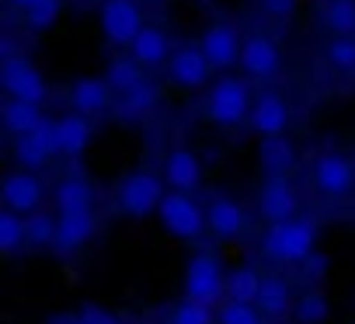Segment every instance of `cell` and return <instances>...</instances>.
I'll list each match as a JSON object with an SVG mask.
<instances>
[{
	"instance_id": "277c9868",
	"label": "cell",
	"mask_w": 355,
	"mask_h": 324,
	"mask_svg": "<svg viewBox=\"0 0 355 324\" xmlns=\"http://www.w3.org/2000/svg\"><path fill=\"white\" fill-rule=\"evenodd\" d=\"M164 196H167L164 192V182L157 175H150V171H132L119 185V206L132 220H143V216L157 213L160 203H164Z\"/></svg>"
},
{
	"instance_id": "4fadbf2b",
	"label": "cell",
	"mask_w": 355,
	"mask_h": 324,
	"mask_svg": "<svg viewBox=\"0 0 355 324\" xmlns=\"http://www.w3.org/2000/svg\"><path fill=\"white\" fill-rule=\"evenodd\" d=\"M251 129H254L261 139L286 136V129H289V101H286L279 91H265L261 98H254Z\"/></svg>"
},
{
	"instance_id": "1f68e13d",
	"label": "cell",
	"mask_w": 355,
	"mask_h": 324,
	"mask_svg": "<svg viewBox=\"0 0 355 324\" xmlns=\"http://www.w3.org/2000/svg\"><path fill=\"white\" fill-rule=\"evenodd\" d=\"M60 11H63V0H39L35 8H28V11H25V25H28V28H35V32H46V28H53V25H56Z\"/></svg>"
},
{
	"instance_id": "52a82bcc",
	"label": "cell",
	"mask_w": 355,
	"mask_h": 324,
	"mask_svg": "<svg viewBox=\"0 0 355 324\" xmlns=\"http://www.w3.org/2000/svg\"><path fill=\"white\" fill-rule=\"evenodd\" d=\"M98 18H101V32L112 46H132L136 35L146 28L136 0H105Z\"/></svg>"
},
{
	"instance_id": "44dd1931",
	"label": "cell",
	"mask_w": 355,
	"mask_h": 324,
	"mask_svg": "<svg viewBox=\"0 0 355 324\" xmlns=\"http://www.w3.org/2000/svg\"><path fill=\"white\" fill-rule=\"evenodd\" d=\"M56 133H60V153L77 157V153H84L87 143H91V119L70 112V115L56 119Z\"/></svg>"
},
{
	"instance_id": "7a4b0ae2",
	"label": "cell",
	"mask_w": 355,
	"mask_h": 324,
	"mask_svg": "<svg viewBox=\"0 0 355 324\" xmlns=\"http://www.w3.org/2000/svg\"><path fill=\"white\" fill-rule=\"evenodd\" d=\"M157 216H160V227L171 237H178V241H199L209 230L206 210L185 192H167L160 210H157Z\"/></svg>"
},
{
	"instance_id": "d6a6232c",
	"label": "cell",
	"mask_w": 355,
	"mask_h": 324,
	"mask_svg": "<svg viewBox=\"0 0 355 324\" xmlns=\"http://www.w3.org/2000/svg\"><path fill=\"white\" fill-rule=\"evenodd\" d=\"M327 63L334 70H345V74H355V39H331L327 49H324Z\"/></svg>"
},
{
	"instance_id": "ba28073f",
	"label": "cell",
	"mask_w": 355,
	"mask_h": 324,
	"mask_svg": "<svg viewBox=\"0 0 355 324\" xmlns=\"http://www.w3.org/2000/svg\"><path fill=\"white\" fill-rule=\"evenodd\" d=\"M296 210H300V196L289 182V175H272L265 178L261 192H258V213L272 223H286V220H296Z\"/></svg>"
},
{
	"instance_id": "d4e9b609",
	"label": "cell",
	"mask_w": 355,
	"mask_h": 324,
	"mask_svg": "<svg viewBox=\"0 0 355 324\" xmlns=\"http://www.w3.org/2000/svg\"><path fill=\"white\" fill-rule=\"evenodd\" d=\"M42 122H46V119H42L39 105H28V101H8V105H4V126H8V133H11L15 139L35 133Z\"/></svg>"
},
{
	"instance_id": "30bf717a",
	"label": "cell",
	"mask_w": 355,
	"mask_h": 324,
	"mask_svg": "<svg viewBox=\"0 0 355 324\" xmlns=\"http://www.w3.org/2000/svg\"><path fill=\"white\" fill-rule=\"evenodd\" d=\"M199 49L206 53V60L213 63V70H230L234 63H241V49H244V39L237 35L234 25L227 22H216L202 32L199 39Z\"/></svg>"
},
{
	"instance_id": "d6986e66",
	"label": "cell",
	"mask_w": 355,
	"mask_h": 324,
	"mask_svg": "<svg viewBox=\"0 0 355 324\" xmlns=\"http://www.w3.org/2000/svg\"><path fill=\"white\" fill-rule=\"evenodd\" d=\"M206 223H209V230H213L220 241H230V237H241V234H244L248 216H244L241 203H234V199H227V196H216V199L206 206Z\"/></svg>"
},
{
	"instance_id": "484cf974",
	"label": "cell",
	"mask_w": 355,
	"mask_h": 324,
	"mask_svg": "<svg viewBox=\"0 0 355 324\" xmlns=\"http://www.w3.org/2000/svg\"><path fill=\"white\" fill-rule=\"evenodd\" d=\"M324 28L334 39H355V0H327L324 4Z\"/></svg>"
},
{
	"instance_id": "cb8c5ba5",
	"label": "cell",
	"mask_w": 355,
	"mask_h": 324,
	"mask_svg": "<svg viewBox=\"0 0 355 324\" xmlns=\"http://www.w3.org/2000/svg\"><path fill=\"white\" fill-rule=\"evenodd\" d=\"M296 164V150L286 136H275V139H261V168L265 175H289V168Z\"/></svg>"
},
{
	"instance_id": "f35d334b",
	"label": "cell",
	"mask_w": 355,
	"mask_h": 324,
	"mask_svg": "<svg viewBox=\"0 0 355 324\" xmlns=\"http://www.w3.org/2000/svg\"><path fill=\"white\" fill-rule=\"evenodd\" d=\"M11 4H15V8H21V11H28V8H35V4H39V0H11Z\"/></svg>"
},
{
	"instance_id": "d590c367",
	"label": "cell",
	"mask_w": 355,
	"mask_h": 324,
	"mask_svg": "<svg viewBox=\"0 0 355 324\" xmlns=\"http://www.w3.org/2000/svg\"><path fill=\"white\" fill-rule=\"evenodd\" d=\"M220 324H261V310L254 303H234V300H227L220 307Z\"/></svg>"
},
{
	"instance_id": "9a60e30c",
	"label": "cell",
	"mask_w": 355,
	"mask_h": 324,
	"mask_svg": "<svg viewBox=\"0 0 355 324\" xmlns=\"http://www.w3.org/2000/svg\"><path fill=\"white\" fill-rule=\"evenodd\" d=\"M241 67H244L248 77L268 80V77H275L282 70V53H279V46L268 35H248L244 49H241Z\"/></svg>"
},
{
	"instance_id": "f1b7e54d",
	"label": "cell",
	"mask_w": 355,
	"mask_h": 324,
	"mask_svg": "<svg viewBox=\"0 0 355 324\" xmlns=\"http://www.w3.org/2000/svg\"><path fill=\"white\" fill-rule=\"evenodd\" d=\"M21 244H28V223H25L21 213L4 210V213H0V251L15 255Z\"/></svg>"
},
{
	"instance_id": "8992f818",
	"label": "cell",
	"mask_w": 355,
	"mask_h": 324,
	"mask_svg": "<svg viewBox=\"0 0 355 324\" xmlns=\"http://www.w3.org/2000/svg\"><path fill=\"white\" fill-rule=\"evenodd\" d=\"M0 84L11 94V101H28V105H42L49 87L46 77L39 74V67L25 56H11L0 63Z\"/></svg>"
},
{
	"instance_id": "f546056e",
	"label": "cell",
	"mask_w": 355,
	"mask_h": 324,
	"mask_svg": "<svg viewBox=\"0 0 355 324\" xmlns=\"http://www.w3.org/2000/svg\"><path fill=\"white\" fill-rule=\"evenodd\" d=\"M157 101H160V91H157L150 80H143L139 87H132L129 94H122L119 108H122L125 115H146V112L157 108Z\"/></svg>"
},
{
	"instance_id": "5bb4252c",
	"label": "cell",
	"mask_w": 355,
	"mask_h": 324,
	"mask_svg": "<svg viewBox=\"0 0 355 324\" xmlns=\"http://www.w3.org/2000/svg\"><path fill=\"white\" fill-rule=\"evenodd\" d=\"M164 182L171 192H185L192 196L199 185H202V164H199V157L196 150L189 146H178L164 157Z\"/></svg>"
},
{
	"instance_id": "603a6c76",
	"label": "cell",
	"mask_w": 355,
	"mask_h": 324,
	"mask_svg": "<svg viewBox=\"0 0 355 324\" xmlns=\"http://www.w3.org/2000/svg\"><path fill=\"white\" fill-rule=\"evenodd\" d=\"M261 282H265V275H261L258 268H251V265L234 268V272L227 275V300H234V303H254V307H258Z\"/></svg>"
},
{
	"instance_id": "9c48e42d",
	"label": "cell",
	"mask_w": 355,
	"mask_h": 324,
	"mask_svg": "<svg viewBox=\"0 0 355 324\" xmlns=\"http://www.w3.org/2000/svg\"><path fill=\"white\" fill-rule=\"evenodd\" d=\"M56 153H60V133H56L53 119H46L35 133L15 139V160L21 164V171H35V168L49 164Z\"/></svg>"
},
{
	"instance_id": "836d02e7",
	"label": "cell",
	"mask_w": 355,
	"mask_h": 324,
	"mask_svg": "<svg viewBox=\"0 0 355 324\" xmlns=\"http://www.w3.org/2000/svg\"><path fill=\"white\" fill-rule=\"evenodd\" d=\"M327 300L320 296V293H306V296H300V303H296V317H300V324H324L327 321Z\"/></svg>"
},
{
	"instance_id": "60d3db41",
	"label": "cell",
	"mask_w": 355,
	"mask_h": 324,
	"mask_svg": "<svg viewBox=\"0 0 355 324\" xmlns=\"http://www.w3.org/2000/svg\"><path fill=\"white\" fill-rule=\"evenodd\" d=\"M98 4H105V0H98Z\"/></svg>"
},
{
	"instance_id": "7402d4cb",
	"label": "cell",
	"mask_w": 355,
	"mask_h": 324,
	"mask_svg": "<svg viewBox=\"0 0 355 324\" xmlns=\"http://www.w3.org/2000/svg\"><path fill=\"white\" fill-rule=\"evenodd\" d=\"M258 310L265 317H286L293 310V289H289V282L279 279V275H265L261 296H258Z\"/></svg>"
},
{
	"instance_id": "5b68a950",
	"label": "cell",
	"mask_w": 355,
	"mask_h": 324,
	"mask_svg": "<svg viewBox=\"0 0 355 324\" xmlns=\"http://www.w3.org/2000/svg\"><path fill=\"white\" fill-rule=\"evenodd\" d=\"M223 293H227V279H223L220 258L209 255V251L196 255V258L189 262V268H185V296L196 300V303L213 307V303L223 300Z\"/></svg>"
},
{
	"instance_id": "2e32d148",
	"label": "cell",
	"mask_w": 355,
	"mask_h": 324,
	"mask_svg": "<svg viewBox=\"0 0 355 324\" xmlns=\"http://www.w3.org/2000/svg\"><path fill=\"white\" fill-rule=\"evenodd\" d=\"M42 182L35 171H15L4 178V210L11 213H21V216H32L42 203Z\"/></svg>"
},
{
	"instance_id": "3957f363",
	"label": "cell",
	"mask_w": 355,
	"mask_h": 324,
	"mask_svg": "<svg viewBox=\"0 0 355 324\" xmlns=\"http://www.w3.org/2000/svg\"><path fill=\"white\" fill-rule=\"evenodd\" d=\"M251 91L241 77H223L213 84L209 98H206V115L216 126H241L251 115Z\"/></svg>"
},
{
	"instance_id": "8d00e7d4",
	"label": "cell",
	"mask_w": 355,
	"mask_h": 324,
	"mask_svg": "<svg viewBox=\"0 0 355 324\" xmlns=\"http://www.w3.org/2000/svg\"><path fill=\"white\" fill-rule=\"evenodd\" d=\"M77 324H119V317L108 314V310H101V307H84L77 314Z\"/></svg>"
},
{
	"instance_id": "7c38bea8",
	"label": "cell",
	"mask_w": 355,
	"mask_h": 324,
	"mask_svg": "<svg viewBox=\"0 0 355 324\" xmlns=\"http://www.w3.org/2000/svg\"><path fill=\"white\" fill-rule=\"evenodd\" d=\"M209 74H213V63L206 60V53L199 46H185V49H178L171 60H167V77L178 84V87H185V91H199L209 84Z\"/></svg>"
},
{
	"instance_id": "83f0119b",
	"label": "cell",
	"mask_w": 355,
	"mask_h": 324,
	"mask_svg": "<svg viewBox=\"0 0 355 324\" xmlns=\"http://www.w3.org/2000/svg\"><path fill=\"white\" fill-rule=\"evenodd\" d=\"M105 80L112 84V91H115V94H129V91H132V87H139L146 77H143V67H139L132 56H119V60H112V63H108Z\"/></svg>"
},
{
	"instance_id": "ac0fdd59",
	"label": "cell",
	"mask_w": 355,
	"mask_h": 324,
	"mask_svg": "<svg viewBox=\"0 0 355 324\" xmlns=\"http://www.w3.org/2000/svg\"><path fill=\"white\" fill-rule=\"evenodd\" d=\"M94 213L91 210H73V213H60V227H56V251L70 255L77 248H84L94 237Z\"/></svg>"
},
{
	"instance_id": "ab89813d",
	"label": "cell",
	"mask_w": 355,
	"mask_h": 324,
	"mask_svg": "<svg viewBox=\"0 0 355 324\" xmlns=\"http://www.w3.org/2000/svg\"><path fill=\"white\" fill-rule=\"evenodd\" d=\"M150 4H160V0H150Z\"/></svg>"
},
{
	"instance_id": "74e56055",
	"label": "cell",
	"mask_w": 355,
	"mask_h": 324,
	"mask_svg": "<svg viewBox=\"0 0 355 324\" xmlns=\"http://www.w3.org/2000/svg\"><path fill=\"white\" fill-rule=\"evenodd\" d=\"M261 8L272 15V18H289L296 11V0H261Z\"/></svg>"
},
{
	"instance_id": "e0dca14e",
	"label": "cell",
	"mask_w": 355,
	"mask_h": 324,
	"mask_svg": "<svg viewBox=\"0 0 355 324\" xmlns=\"http://www.w3.org/2000/svg\"><path fill=\"white\" fill-rule=\"evenodd\" d=\"M112 84L105 77H80L70 84V105L77 115H101L108 105H112Z\"/></svg>"
},
{
	"instance_id": "e575fe53",
	"label": "cell",
	"mask_w": 355,
	"mask_h": 324,
	"mask_svg": "<svg viewBox=\"0 0 355 324\" xmlns=\"http://www.w3.org/2000/svg\"><path fill=\"white\" fill-rule=\"evenodd\" d=\"M167 324H213V310L206 303H196V300H185V303H178L171 321Z\"/></svg>"
},
{
	"instance_id": "4dcf8cb0",
	"label": "cell",
	"mask_w": 355,
	"mask_h": 324,
	"mask_svg": "<svg viewBox=\"0 0 355 324\" xmlns=\"http://www.w3.org/2000/svg\"><path fill=\"white\" fill-rule=\"evenodd\" d=\"M25 223H28V244H35V248H56V227H60V220H53L49 213H32V216H25Z\"/></svg>"
},
{
	"instance_id": "4316f807",
	"label": "cell",
	"mask_w": 355,
	"mask_h": 324,
	"mask_svg": "<svg viewBox=\"0 0 355 324\" xmlns=\"http://www.w3.org/2000/svg\"><path fill=\"white\" fill-rule=\"evenodd\" d=\"M91 203H94V189L87 185V178H63L56 185V210L60 213L91 210Z\"/></svg>"
},
{
	"instance_id": "8fae6325",
	"label": "cell",
	"mask_w": 355,
	"mask_h": 324,
	"mask_svg": "<svg viewBox=\"0 0 355 324\" xmlns=\"http://www.w3.org/2000/svg\"><path fill=\"white\" fill-rule=\"evenodd\" d=\"M313 185L331 196V199H345L355 189V168L352 160L341 153H320L317 164H313Z\"/></svg>"
},
{
	"instance_id": "6da1fadb",
	"label": "cell",
	"mask_w": 355,
	"mask_h": 324,
	"mask_svg": "<svg viewBox=\"0 0 355 324\" xmlns=\"http://www.w3.org/2000/svg\"><path fill=\"white\" fill-rule=\"evenodd\" d=\"M313 244H317V230L306 220H286V223H272L261 237V251L272 262L282 265H306L313 258Z\"/></svg>"
},
{
	"instance_id": "ffe728a7",
	"label": "cell",
	"mask_w": 355,
	"mask_h": 324,
	"mask_svg": "<svg viewBox=\"0 0 355 324\" xmlns=\"http://www.w3.org/2000/svg\"><path fill=\"white\" fill-rule=\"evenodd\" d=\"M129 56H132L139 67H160V63H167L174 53H171V39H167V32L146 25V28L136 35V42L129 46Z\"/></svg>"
}]
</instances>
